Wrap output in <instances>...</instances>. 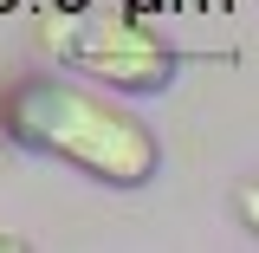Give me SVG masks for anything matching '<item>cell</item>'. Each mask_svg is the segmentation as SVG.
I'll return each instance as SVG.
<instances>
[{"label":"cell","mask_w":259,"mask_h":253,"mask_svg":"<svg viewBox=\"0 0 259 253\" xmlns=\"http://www.w3.org/2000/svg\"><path fill=\"white\" fill-rule=\"evenodd\" d=\"M71 52H78L84 71L110 78V85H123V91H162V85L175 78V52H168L162 39H149L143 26H130V20L84 26Z\"/></svg>","instance_id":"obj_2"},{"label":"cell","mask_w":259,"mask_h":253,"mask_svg":"<svg viewBox=\"0 0 259 253\" xmlns=\"http://www.w3.org/2000/svg\"><path fill=\"white\" fill-rule=\"evenodd\" d=\"M0 130L39 156H59L97 182H117V189H143L162 162L156 130L143 117H130L78 85H59V78H20L0 97Z\"/></svg>","instance_id":"obj_1"},{"label":"cell","mask_w":259,"mask_h":253,"mask_svg":"<svg viewBox=\"0 0 259 253\" xmlns=\"http://www.w3.org/2000/svg\"><path fill=\"white\" fill-rule=\"evenodd\" d=\"M65 7H78V0H65Z\"/></svg>","instance_id":"obj_4"},{"label":"cell","mask_w":259,"mask_h":253,"mask_svg":"<svg viewBox=\"0 0 259 253\" xmlns=\"http://www.w3.org/2000/svg\"><path fill=\"white\" fill-rule=\"evenodd\" d=\"M233 214H240V227H246V234H259V175L233 189Z\"/></svg>","instance_id":"obj_3"}]
</instances>
